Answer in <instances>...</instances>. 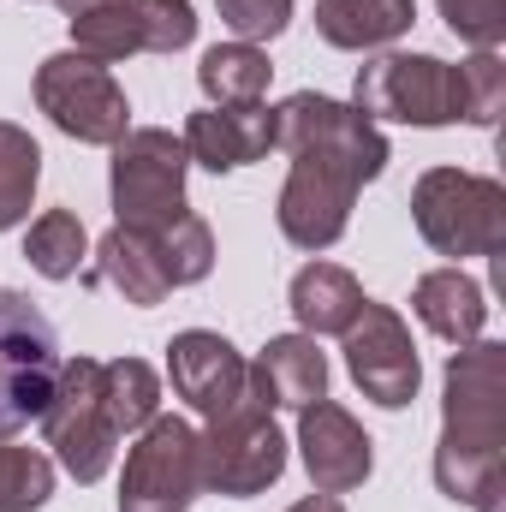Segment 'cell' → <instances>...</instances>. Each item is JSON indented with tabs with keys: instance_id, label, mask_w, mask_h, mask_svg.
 <instances>
[{
	"instance_id": "6da1fadb",
	"label": "cell",
	"mask_w": 506,
	"mask_h": 512,
	"mask_svg": "<svg viewBox=\"0 0 506 512\" xmlns=\"http://www.w3.org/2000/svg\"><path fill=\"white\" fill-rule=\"evenodd\" d=\"M435 489L471 512H506V346L471 340L447 364Z\"/></svg>"
},
{
	"instance_id": "7a4b0ae2",
	"label": "cell",
	"mask_w": 506,
	"mask_h": 512,
	"mask_svg": "<svg viewBox=\"0 0 506 512\" xmlns=\"http://www.w3.org/2000/svg\"><path fill=\"white\" fill-rule=\"evenodd\" d=\"M411 221L435 256H501L506 251V185L465 167H429L411 185Z\"/></svg>"
},
{
	"instance_id": "3957f363",
	"label": "cell",
	"mask_w": 506,
	"mask_h": 512,
	"mask_svg": "<svg viewBox=\"0 0 506 512\" xmlns=\"http://www.w3.org/2000/svg\"><path fill=\"white\" fill-rule=\"evenodd\" d=\"M60 334L54 322L12 286H0V441L30 429L60 382Z\"/></svg>"
},
{
	"instance_id": "277c9868",
	"label": "cell",
	"mask_w": 506,
	"mask_h": 512,
	"mask_svg": "<svg viewBox=\"0 0 506 512\" xmlns=\"http://www.w3.org/2000/svg\"><path fill=\"white\" fill-rule=\"evenodd\" d=\"M352 108L364 120H399V126H459L465 96H459V66L435 54H376L358 66Z\"/></svg>"
},
{
	"instance_id": "5b68a950",
	"label": "cell",
	"mask_w": 506,
	"mask_h": 512,
	"mask_svg": "<svg viewBox=\"0 0 506 512\" xmlns=\"http://www.w3.org/2000/svg\"><path fill=\"white\" fill-rule=\"evenodd\" d=\"M42 423V441L48 453L60 459V471L72 483H102L114 471V453H120V429L108 423V405H102V364L96 358H66L60 364V382L48 411L36 417Z\"/></svg>"
},
{
	"instance_id": "8992f818",
	"label": "cell",
	"mask_w": 506,
	"mask_h": 512,
	"mask_svg": "<svg viewBox=\"0 0 506 512\" xmlns=\"http://www.w3.org/2000/svg\"><path fill=\"white\" fill-rule=\"evenodd\" d=\"M185 173L191 155L173 131L131 126L114 143V227L131 233H161L173 215H185Z\"/></svg>"
},
{
	"instance_id": "52a82bcc",
	"label": "cell",
	"mask_w": 506,
	"mask_h": 512,
	"mask_svg": "<svg viewBox=\"0 0 506 512\" xmlns=\"http://www.w3.org/2000/svg\"><path fill=\"white\" fill-rule=\"evenodd\" d=\"M280 471H286V435L256 399L233 405L227 417H209V429L197 435V483L209 495L251 501L280 483Z\"/></svg>"
},
{
	"instance_id": "ba28073f",
	"label": "cell",
	"mask_w": 506,
	"mask_h": 512,
	"mask_svg": "<svg viewBox=\"0 0 506 512\" xmlns=\"http://www.w3.org/2000/svg\"><path fill=\"white\" fill-rule=\"evenodd\" d=\"M36 108L78 143H96V149H114L131 131V102L126 90L114 84L108 66L84 60L78 48L66 54H48L36 66Z\"/></svg>"
},
{
	"instance_id": "9c48e42d",
	"label": "cell",
	"mask_w": 506,
	"mask_h": 512,
	"mask_svg": "<svg viewBox=\"0 0 506 512\" xmlns=\"http://www.w3.org/2000/svg\"><path fill=\"white\" fill-rule=\"evenodd\" d=\"M274 114V149H286V155H334V161H346L364 185L381 179V167H387V137H381L376 120H364L352 102H334V96H316V90H298V96H286L280 108H268Z\"/></svg>"
},
{
	"instance_id": "30bf717a",
	"label": "cell",
	"mask_w": 506,
	"mask_h": 512,
	"mask_svg": "<svg viewBox=\"0 0 506 512\" xmlns=\"http://www.w3.org/2000/svg\"><path fill=\"white\" fill-rule=\"evenodd\" d=\"M197 483V429L185 417H155L137 429L120 471V512H185Z\"/></svg>"
},
{
	"instance_id": "8fae6325",
	"label": "cell",
	"mask_w": 506,
	"mask_h": 512,
	"mask_svg": "<svg viewBox=\"0 0 506 512\" xmlns=\"http://www.w3.org/2000/svg\"><path fill=\"white\" fill-rule=\"evenodd\" d=\"M358 191H364V179H358L346 161L316 155V149H310V155H292V173H286L280 203H274V221H280L286 245H298V251H328V245H340L346 227H352Z\"/></svg>"
},
{
	"instance_id": "7c38bea8",
	"label": "cell",
	"mask_w": 506,
	"mask_h": 512,
	"mask_svg": "<svg viewBox=\"0 0 506 512\" xmlns=\"http://www.w3.org/2000/svg\"><path fill=\"white\" fill-rule=\"evenodd\" d=\"M346 370L352 382L364 387V399H376L381 411H405L423 387V364H417V346H411V328L399 322L393 304L364 298V310L346 322Z\"/></svg>"
},
{
	"instance_id": "4fadbf2b",
	"label": "cell",
	"mask_w": 506,
	"mask_h": 512,
	"mask_svg": "<svg viewBox=\"0 0 506 512\" xmlns=\"http://www.w3.org/2000/svg\"><path fill=\"white\" fill-rule=\"evenodd\" d=\"M167 382L197 417H227L251 399V364L245 352L215 328H185L167 340Z\"/></svg>"
},
{
	"instance_id": "5bb4252c",
	"label": "cell",
	"mask_w": 506,
	"mask_h": 512,
	"mask_svg": "<svg viewBox=\"0 0 506 512\" xmlns=\"http://www.w3.org/2000/svg\"><path fill=\"white\" fill-rule=\"evenodd\" d=\"M298 453H304V471H310L316 495H352L376 471V441L334 399H316V405L298 411Z\"/></svg>"
},
{
	"instance_id": "9a60e30c",
	"label": "cell",
	"mask_w": 506,
	"mask_h": 512,
	"mask_svg": "<svg viewBox=\"0 0 506 512\" xmlns=\"http://www.w3.org/2000/svg\"><path fill=\"white\" fill-rule=\"evenodd\" d=\"M185 155L209 173H239L262 161L274 149V114L256 102V108H203L185 120Z\"/></svg>"
},
{
	"instance_id": "2e32d148",
	"label": "cell",
	"mask_w": 506,
	"mask_h": 512,
	"mask_svg": "<svg viewBox=\"0 0 506 512\" xmlns=\"http://www.w3.org/2000/svg\"><path fill=\"white\" fill-rule=\"evenodd\" d=\"M251 399L256 405H280V411H304L316 399H328V358L316 352L310 334H280L256 352L251 364Z\"/></svg>"
},
{
	"instance_id": "e0dca14e",
	"label": "cell",
	"mask_w": 506,
	"mask_h": 512,
	"mask_svg": "<svg viewBox=\"0 0 506 512\" xmlns=\"http://www.w3.org/2000/svg\"><path fill=\"white\" fill-rule=\"evenodd\" d=\"M411 310H417V322L435 334V340H447V346H471V340H483V328H489V292L453 262V268H429L417 286H411Z\"/></svg>"
},
{
	"instance_id": "ac0fdd59",
	"label": "cell",
	"mask_w": 506,
	"mask_h": 512,
	"mask_svg": "<svg viewBox=\"0 0 506 512\" xmlns=\"http://www.w3.org/2000/svg\"><path fill=\"white\" fill-rule=\"evenodd\" d=\"M292 316H298V334L322 340V334H346V322L364 310V286L352 268L340 262H304L292 274V292H286Z\"/></svg>"
},
{
	"instance_id": "d6986e66",
	"label": "cell",
	"mask_w": 506,
	"mask_h": 512,
	"mask_svg": "<svg viewBox=\"0 0 506 512\" xmlns=\"http://www.w3.org/2000/svg\"><path fill=\"white\" fill-rule=\"evenodd\" d=\"M417 24V0H316V36L328 48H387Z\"/></svg>"
},
{
	"instance_id": "ffe728a7",
	"label": "cell",
	"mask_w": 506,
	"mask_h": 512,
	"mask_svg": "<svg viewBox=\"0 0 506 512\" xmlns=\"http://www.w3.org/2000/svg\"><path fill=\"white\" fill-rule=\"evenodd\" d=\"M96 274L126 298L137 310H149V304H161L173 286H167V274H161V262H155V245H149V233H131V227H108L102 233V245H96Z\"/></svg>"
},
{
	"instance_id": "44dd1931",
	"label": "cell",
	"mask_w": 506,
	"mask_h": 512,
	"mask_svg": "<svg viewBox=\"0 0 506 512\" xmlns=\"http://www.w3.org/2000/svg\"><path fill=\"white\" fill-rule=\"evenodd\" d=\"M268 78H274V66L256 42H215L197 66L209 108H256L268 96Z\"/></svg>"
},
{
	"instance_id": "7402d4cb",
	"label": "cell",
	"mask_w": 506,
	"mask_h": 512,
	"mask_svg": "<svg viewBox=\"0 0 506 512\" xmlns=\"http://www.w3.org/2000/svg\"><path fill=\"white\" fill-rule=\"evenodd\" d=\"M36 185H42V143L24 126L0 120V233L24 227V215L36 203Z\"/></svg>"
},
{
	"instance_id": "603a6c76",
	"label": "cell",
	"mask_w": 506,
	"mask_h": 512,
	"mask_svg": "<svg viewBox=\"0 0 506 512\" xmlns=\"http://www.w3.org/2000/svg\"><path fill=\"white\" fill-rule=\"evenodd\" d=\"M102 405L120 435H137L143 423L161 417V376L143 358H114V364H102Z\"/></svg>"
},
{
	"instance_id": "cb8c5ba5",
	"label": "cell",
	"mask_w": 506,
	"mask_h": 512,
	"mask_svg": "<svg viewBox=\"0 0 506 512\" xmlns=\"http://www.w3.org/2000/svg\"><path fill=\"white\" fill-rule=\"evenodd\" d=\"M84 256H90V233H84V221H78L72 209H48V215L30 221V233H24V262H30L42 280H72V274L84 268Z\"/></svg>"
},
{
	"instance_id": "d4e9b609",
	"label": "cell",
	"mask_w": 506,
	"mask_h": 512,
	"mask_svg": "<svg viewBox=\"0 0 506 512\" xmlns=\"http://www.w3.org/2000/svg\"><path fill=\"white\" fill-rule=\"evenodd\" d=\"M149 245H155V262H161V274H167V286H197V280H209V268H215V233H209V221L203 215H173L161 233H149Z\"/></svg>"
},
{
	"instance_id": "484cf974",
	"label": "cell",
	"mask_w": 506,
	"mask_h": 512,
	"mask_svg": "<svg viewBox=\"0 0 506 512\" xmlns=\"http://www.w3.org/2000/svg\"><path fill=\"white\" fill-rule=\"evenodd\" d=\"M72 48L96 66H120L131 54H143V30H137V12L131 0H108V6H90L72 18Z\"/></svg>"
},
{
	"instance_id": "4316f807",
	"label": "cell",
	"mask_w": 506,
	"mask_h": 512,
	"mask_svg": "<svg viewBox=\"0 0 506 512\" xmlns=\"http://www.w3.org/2000/svg\"><path fill=\"white\" fill-rule=\"evenodd\" d=\"M54 495V459L42 447L0 441V512H42Z\"/></svg>"
},
{
	"instance_id": "83f0119b",
	"label": "cell",
	"mask_w": 506,
	"mask_h": 512,
	"mask_svg": "<svg viewBox=\"0 0 506 512\" xmlns=\"http://www.w3.org/2000/svg\"><path fill=\"white\" fill-rule=\"evenodd\" d=\"M459 96H465V126H495L506 108V60L501 48H477L459 60Z\"/></svg>"
},
{
	"instance_id": "f1b7e54d",
	"label": "cell",
	"mask_w": 506,
	"mask_h": 512,
	"mask_svg": "<svg viewBox=\"0 0 506 512\" xmlns=\"http://www.w3.org/2000/svg\"><path fill=\"white\" fill-rule=\"evenodd\" d=\"M137 30H143V54H179L197 42V6L191 0H131Z\"/></svg>"
},
{
	"instance_id": "f546056e",
	"label": "cell",
	"mask_w": 506,
	"mask_h": 512,
	"mask_svg": "<svg viewBox=\"0 0 506 512\" xmlns=\"http://www.w3.org/2000/svg\"><path fill=\"white\" fill-rule=\"evenodd\" d=\"M447 30L471 48H501L506 42V0H435Z\"/></svg>"
},
{
	"instance_id": "4dcf8cb0",
	"label": "cell",
	"mask_w": 506,
	"mask_h": 512,
	"mask_svg": "<svg viewBox=\"0 0 506 512\" xmlns=\"http://www.w3.org/2000/svg\"><path fill=\"white\" fill-rule=\"evenodd\" d=\"M233 42H274L292 24V0H215Z\"/></svg>"
},
{
	"instance_id": "1f68e13d",
	"label": "cell",
	"mask_w": 506,
	"mask_h": 512,
	"mask_svg": "<svg viewBox=\"0 0 506 512\" xmlns=\"http://www.w3.org/2000/svg\"><path fill=\"white\" fill-rule=\"evenodd\" d=\"M286 512H346V507H340V495H304L298 507H286Z\"/></svg>"
},
{
	"instance_id": "d6a6232c",
	"label": "cell",
	"mask_w": 506,
	"mask_h": 512,
	"mask_svg": "<svg viewBox=\"0 0 506 512\" xmlns=\"http://www.w3.org/2000/svg\"><path fill=\"white\" fill-rule=\"evenodd\" d=\"M90 6H108V0H60V12H66V18H78V12H90Z\"/></svg>"
}]
</instances>
